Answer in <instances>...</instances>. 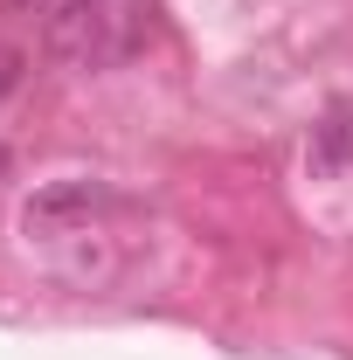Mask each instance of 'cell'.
Segmentation results:
<instances>
[{"instance_id": "8992f818", "label": "cell", "mask_w": 353, "mask_h": 360, "mask_svg": "<svg viewBox=\"0 0 353 360\" xmlns=\"http://www.w3.org/2000/svg\"><path fill=\"white\" fill-rule=\"evenodd\" d=\"M35 7H56V0H35Z\"/></svg>"}, {"instance_id": "7a4b0ae2", "label": "cell", "mask_w": 353, "mask_h": 360, "mask_svg": "<svg viewBox=\"0 0 353 360\" xmlns=\"http://www.w3.org/2000/svg\"><path fill=\"white\" fill-rule=\"evenodd\" d=\"M104 208H111V194H104L97 180H49L42 194L21 208V229H28V236H77V229H90Z\"/></svg>"}, {"instance_id": "6da1fadb", "label": "cell", "mask_w": 353, "mask_h": 360, "mask_svg": "<svg viewBox=\"0 0 353 360\" xmlns=\"http://www.w3.org/2000/svg\"><path fill=\"white\" fill-rule=\"evenodd\" d=\"M49 42L56 56H70V63H111V56H125V14H118V0H56V14H49Z\"/></svg>"}, {"instance_id": "5b68a950", "label": "cell", "mask_w": 353, "mask_h": 360, "mask_svg": "<svg viewBox=\"0 0 353 360\" xmlns=\"http://www.w3.org/2000/svg\"><path fill=\"white\" fill-rule=\"evenodd\" d=\"M0 180H7V146H0Z\"/></svg>"}, {"instance_id": "3957f363", "label": "cell", "mask_w": 353, "mask_h": 360, "mask_svg": "<svg viewBox=\"0 0 353 360\" xmlns=\"http://www.w3.org/2000/svg\"><path fill=\"white\" fill-rule=\"evenodd\" d=\"M347 160H353V104H333V111L312 125V167L333 174V167H347Z\"/></svg>"}, {"instance_id": "277c9868", "label": "cell", "mask_w": 353, "mask_h": 360, "mask_svg": "<svg viewBox=\"0 0 353 360\" xmlns=\"http://www.w3.org/2000/svg\"><path fill=\"white\" fill-rule=\"evenodd\" d=\"M21 90V49H0V104Z\"/></svg>"}]
</instances>
